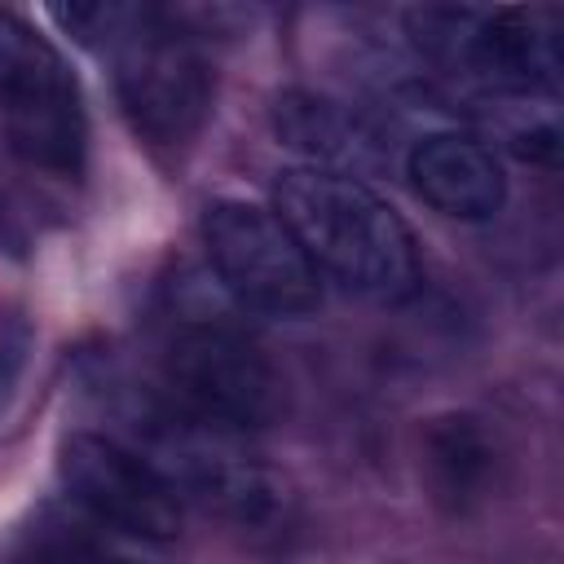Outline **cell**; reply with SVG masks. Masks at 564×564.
Segmentation results:
<instances>
[{
    "instance_id": "obj_1",
    "label": "cell",
    "mask_w": 564,
    "mask_h": 564,
    "mask_svg": "<svg viewBox=\"0 0 564 564\" xmlns=\"http://www.w3.org/2000/svg\"><path fill=\"white\" fill-rule=\"evenodd\" d=\"M273 212L304 247L317 273L375 300H401L419 286V251L405 220L348 172L291 167L273 185Z\"/></svg>"
},
{
    "instance_id": "obj_2",
    "label": "cell",
    "mask_w": 564,
    "mask_h": 564,
    "mask_svg": "<svg viewBox=\"0 0 564 564\" xmlns=\"http://www.w3.org/2000/svg\"><path fill=\"white\" fill-rule=\"evenodd\" d=\"M0 119L9 145L44 172L75 176L84 163V106L75 75L22 18L0 9Z\"/></svg>"
},
{
    "instance_id": "obj_3",
    "label": "cell",
    "mask_w": 564,
    "mask_h": 564,
    "mask_svg": "<svg viewBox=\"0 0 564 564\" xmlns=\"http://www.w3.org/2000/svg\"><path fill=\"white\" fill-rule=\"evenodd\" d=\"M106 35H119L115 84L132 128L154 145L189 141L207 115V70L189 40L137 9H110Z\"/></svg>"
},
{
    "instance_id": "obj_4",
    "label": "cell",
    "mask_w": 564,
    "mask_h": 564,
    "mask_svg": "<svg viewBox=\"0 0 564 564\" xmlns=\"http://www.w3.org/2000/svg\"><path fill=\"white\" fill-rule=\"evenodd\" d=\"M203 242L225 291L264 317H304L322 304V273L308 264L295 234L256 203H212L203 216Z\"/></svg>"
},
{
    "instance_id": "obj_5",
    "label": "cell",
    "mask_w": 564,
    "mask_h": 564,
    "mask_svg": "<svg viewBox=\"0 0 564 564\" xmlns=\"http://www.w3.org/2000/svg\"><path fill=\"white\" fill-rule=\"evenodd\" d=\"M181 414L212 432H251L282 410V383L264 352L229 326H185L163 357Z\"/></svg>"
},
{
    "instance_id": "obj_6",
    "label": "cell",
    "mask_w": 564,
    "mask_h": 564,
    "mask_svg": "<svg viewBox=\"0 0 564 564\" xmlns=\"http://www.w3.org/2000/svg\"><path fill=\"white\" fill-rule=\"evenodd\" d=\"M419 48L502 93H529L555 84V35L533 13H476V9H419L410 13Z\"/></svg>"
},
{
    "instance_id": "obj_7",
    "label": "cell",
    "mask_w": 564,
    "mask_h": 564,
    "mask_svg": "<svg viewBox=\"0 0 564 564\" xmlns=\"http://www.w3.org/2000/svg\"><path fill=\"white\" fill-rule=\"evenodd\" d=\"M57 467L70 498L101 524L145 542H167L181 529V498L172 480L128 445L97 432H75L66 436Z\"/></svg>"
},
{
    "instance_id": "obj_8",
    "label": "cell",
    "mask_w": 564,
    "mask_h": 564,
    "mask_svg": "<svg viewBox=\"0 0 564 564\" xmlns=\"http://www.w3.org/2000/svg\"><path fill=\"white\" fill-rule=\"evenodd\" d=\"M405 167H410L419 198L458 220H485L507 198V176H502L494 150H485L471 137H458V132L423 137L410 150Z\"/></svg>"
},
{
    "instance_id": "obj_9",
    "label": "cell",
    "mask_w": 564,
    "mask_h": 564,
    "mask_svg": "<svg viewBox=\"0 0 564 564\" xmlns=\"http://www.w3.org/2000/svg\"><path fill=\"white\" fill-rule=\"evenodd\" d=\"M273 128L286 145L313 154V159H330V163H357L361 150L370 145L361 123L326 101V97H313V93H286L278 97V110H273Z\"/></svg>"
},
{
    "instance_id": "obj_10",
    "label": "cell",
    "mask_w": 564,
    "mask_h": 564,
    "mask_svg": "<svg viewBox=\"0 0 564 564\" xmlns=\"http://www.w3.org/2000/svg\"><path fill=\"white\" fill-rule=\"evenodd\" d=\"M494 463H498V454H494L489 436L471 419H445L427 436L432 485L454 507H467L471 498L485 494V485L494 476Z\"/></svg>"
},
{
    "instance_id": "obj_11",
    "label": "cell",
    "mask_w": 564,
    "mask_h": 564,
    "mask_svg": "<svg viewBox=\"0 0 564 564\" xmlns=\"http://www.w3.org/2000/svg\"><path fill=\"white\" fill-rule=\"evenodd\" d=\"M0 564H128L115 551H106L101 542H93L79 529L66 524H35L31 533H22L9 555Z\"/></svg>"
}]
</instances>
